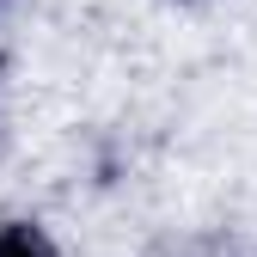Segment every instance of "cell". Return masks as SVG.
I'll use <instances>...</instances> for the list:
<instances>
[{
  "label": "cell",
  "instance_id": "6da1fadb",
  "mask_svg": "<svg viewBox=\"0 0 257 257\" xmlns=\"http://www.w3.org/2000/svg\"><path fill=\"white\" fill-rule=\"evenodd\" d=\"M0 257H55V251H49V239L31 220H7L0 227Z\"/></svg>",
  "mask_w": 257,
  "mask_h": 257
}]
</instances>
